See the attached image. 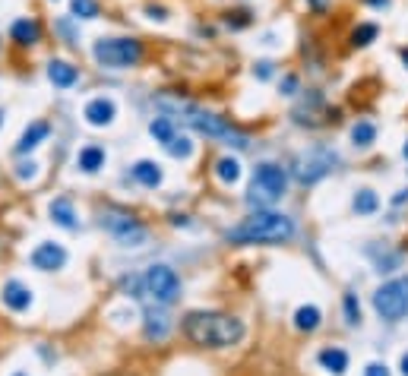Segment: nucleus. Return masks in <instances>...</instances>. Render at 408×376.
Wrapping results in <instances>:
<instances>
[{"label": "nucleus", "instance_id": "1", "mask_svg": "<svg viewBox=\"0 0 408 376\" xmlns=\"http://www.w3.org/2000/svg\"><path fill=\"white\" fill-rule=\"evenodd\" d=\"M184 335L197 348H231L244 338V323L231 313L193 310L184 316Z\"/></svg>", "mask_w": 408, "mask_h": 376}, {"label": "nucleus", "instance_id": "2", "mask_svg": "<svg viewBox=\"0 0 408 376\" xmlns=\"http://www.w3.org/2000/svg\"><path fill=\"white\" fill-rule=\"evenodd\" d=\"M291 234H294V222L288 215H282V212H254L241 224H235L225 237L231 243L247 247V243H282Z\"/></svg>", "mask_w": 408, "mask_h": 376}, {"label": "nucleus", "instance_id": "3", "mask_svg": "<svg viewBox=\"0 0 408 376\" xmlns=\"http://www.w3.org/2000/svg\"><path fill=\"white\" fill-rule=\"evenodd\" d=\"M162 105H165V108H174L178 114H184V121L190 123V127H197L199 133L216 136V140H228V146H237V149H247L250 146L247 136L235 133V130H231V123L225 121V117L212 114V111H203V108H197V105H184V102H178V105L162 102Z\"/></svg>", "mask_w": 408, "mask_h": 376}, {"label": "nucleus", "instance_id": "4", "mask_svg": "<svg viewBox=\"0 0 408 376\" xmlns=\"http://www.w3.org/2000/svg\"><path fill=\"white\" fill-rule=\"evenodd\" d=\"M143 41L140 39H98L92 45V58L105 70H130L140 67L143 60Z\"/></svg>", "mask_w": 408, "mask_h": 376}, {"label": "nucleus", "instance_id": "5", "mask_svg": "<svg viewBox=\"0 0 408 376\" xmlns=\"http://www.w3.org/2000/svg\"><path fill=\"white\" fill-rule=\"evenodd\" d=\"M285 187H288V174L282 171L279 165H272V161H263V165H256V171H254L250 203H256V206L275 203V199H282Z\"/></svg>", "mask_w": 408, "mask_h": 376}, {"label": "nucleus", "instance_id": "6", "mask_svg": "<svg viewBox=\"0 0 408 376\" xmlns=\"http://www.w3.org/2000/svg\"><path fill=\"white\" fill-rule=\"evenodd\" d=\"M374 310L380 313L383 319L395 323L408 313V278H393L383 288H376L374 294Z\"/></svg>", "mask_w": 408, "mask_h": 376}, {"label": "nucleus", "instance_id": "7", "mask_svg": "<svg viewBox=\"0 0 408 376\" xmlns=\"http://www.w3.org/2000/svg\"><path fill=\"white\" fill-rule=\"evenodd\" d=\"M143 288L149 297H155V304H174L180 297V278L171 266H149L143 275Z\"/></svg>", "mask_w": 408, "mask_h": 376}, {"label": "nucleus", "instance_id": "8", "mask_svg": "<svg viewBox=\"0 0 408 376\" xmlns=\"http://www.w3.org/2000/svg\"><path fill=\"white\" fill-rule=\"evenodd\" d=\"M332 165H336V155L317 149V152H307V155L298 159V165H294V177H298V184H317V180H323L326 174L332 171Z\"/></svg>", "mask_w": 408, "mask_h": 376}, {"label": "nucleus", "instance_id": "9", "mask_svg": "<svg viewBox=\"0 0 408 376\" xmlns=\"http://www.w3.org/2000/svg\"><path fill=\"white\" fill-rule=\"evenodd\" d=\"M102 224L124 243V247H140V243L146 241V228H143L133 215H124V212H108V215L102 218Z\"/></svg>", "mask_w": 408, "mask_h": 376}, {"label": "nucleus", "instance_id": "10", "mask_svg": "<svg viewBox=\"0 0 408 376\" xmlns=\"http://www.w3.org/2000/svg\"><path fill=\"white\" fill-rule=\"evenodd\" d=\"M32 266L35 269H41V272H54V269H64V262H67V250L60 247V243H51V241H45V243H39V247L32 250Z\"/></svg>", "mask_w": 408, "mask_h": 376}, {"label": "nucleus", "instance_id": "11", "mask_svg": "<svg viewBox=\"0 0 408 376\" xmlns=\"http://www.w3.org/2000/svg\"><path fill=\"white\" fill-rule=\"evenodd\" d=\"M83 117H86V123H89V127H108V123H114V117H117L114 98L98 95V98H92V102H86Z\"/></svg>", "mask_w": 408, "mask_h": 376}, {"label": "nucleus", "instance_id": "12", "mask_svg": "<svg viewBox=\"0 0 408 376\" xmlns=\"http://www.w3.org/2000/svg\"><path fill=\"white\" fill-rule=\"evenodd\" d=\"M10 39H13L20 48L39 45L41 41V22L32 20V16H22V20H16L13 26H10Z\"/></svg>", "mask_w": 408, "mask_h": 376}, {"label": "nucleus", "instance_id": "13", "mask_svg": "<svg viewBox=\"0 0 408 376\" xmlns=\"http://www.w3.org/2000/svg\"><path fill=\"white\" fill-rule=\"evenodd\" d=\"M0 294H4V304H7L10 310H16V313H22V310L32 307V288L22 285V281H16V278H10Z\"/></svg>", "mask_w": 408, "mask_h": 376}, {"label": "nucleus", "instance_id": "14", "mask_svg": "<svg viewBox=\"0 0 408 376\" xmlns=\"http://www.w3.org/2000/svg\"><path fill=\"white\" fill-rule=\"evenodd\" d=\"M48 79H51L58 89H73V86L79 83V70L70 60H51V64H48Z\"/></svg>", "mask_w": 408, "mask_h": 376}, {"label": "nucleus", "instance_id": "15", "mask_svg": "<svg viewBox=\"0 0 408 376\" xmlns=\"http://www.w3.org/2000/svg\"><path fill=\"white\" fill-rule=\"evenodd\" d=\"M51 136V123H45V121H35V123H29L26 127V133L20 136V142H16V152L20 155H26V152H32V149H39L41 142Z\"/></svg>", "mask_w": 408, "mask_h": 376}, {"label": "nucleus", "instance_id": "16", "mask_svg": "<svg viewBox=\"0 0 408 376\" xmlns=\"http://www.w3.org/2000/svg\"><path fill=\"white\" fill-rule=\"evenodd\" d=\"M77 168H79V171H86V174L102 171V168H105V149L102 146H86V149H79Z\"/></svg>", "mask_w": 408, "mask_h": 376}, {"label": "nucleus", "instance_id": "17", "mask_svg": "<svg viewBox=\"0 0 408 376\" xmlns=\"http://www.w3.org/2000/svg\"><path fill=\"white\" fill-rule=\"evenodd\" d=\"M133 177L140 180L143 187H159L165 174H162V165H155V161H149V159H140L133 165Z\"/></svg>", "mask_w": 408, "mask_h": 376}, {"label": "nucleus", "instance_id": "18", "mask_svg": "<svg viewBox=\"0 0 408 376\" xmlns=\"http://www.w3.org/2000/svg\"><path fill=\"white\" fill-rule=\"evenodd\" d=\"M51 218L67 231H73L79 224L77 222V209H73L70 199H54V203H51Z\"/></svg>", "mask_w": 408, "mask_h": 376}, {"label": "nucleus", "instance_id": "19", "mask_svg": "<svg viewBox=\"0 0 408 376\" xmlns=\"http://www.w3.org/2000/svg\"><path fill=\"white\" fill-rule=\"evenodd\" d=\"M320 363H323L329 373L342 376L345 370H348V354H345L342 348H323V351H320Z\"/></svg>", "mask_w": 408, "mask_h": 376}, {"label": "nucleus", "instance_id": "20", "mask_svg": "<svg viewBox=\"0 0 408 376\" xmlns=\"http://www.w3.org/2000/svg\"><path fill=\"white\" fill-rule=\"evenodd\" d=\"M216 177L222 180V184H237L241 180V161L237 159H231V155H225V159H218L216 161Z\"/></svg>", "mask_w": 408, "mask_h": 376}, {"label": "nucleus", "instance_id": "21", "mask_svg": "<svg viewBox=\"0 0 408 376\" xmlns=\"http://www.w3.org/2000/svg\"><path fill=\"white\" fill-rule=\"evenodd\" d=\"M320 319H323V313H320V307H313V304L298 307V313H294V325H298L301 332H313L320 325Z\"/></svg>", "mask_w": 408, "mask_h": 376}, {"label": "nucleus", "instance_id": "22", "mask_svg": "<svg viewBox=\"0 0 408 376\" xmlns=\"http://www.w3.org/2000/svg\"><path fill=\"white\" fill-rule=\"evenodd\" d=\"M149 133H152V140H159L162 146H168V142L178 136V130H174L171 117H155V121L149 123Z\"/></svg>", "mask_w": 408, "mask_h": 376}, {"label": "nucleus", "instance_id": "23", "mask_svg": "<svg viewBox=\"0 0 408 376\" xmlns=\"http://www.w3.org/2000/svg\"><path fill=\"white\" fill-rule=\"evenodd\" d=\"M380 209V199H376L374 190H357L355 193V212L357 215H374Z\"/></svg>", "mask_w": 408, "mask_h": 376}, {"label": "nucleus", "instance_id": "24", "mask_svg": "<svg viewBox=\"0 0 408 376\" xmlns=\"http://www.w3.org/2000/svg\"><path fill=\"white\" fill-rule=\"evenodd\" d=\"M146 335L149 338H165L168 335V316L165 313H155V310L146 313Z\"/></svg>", "mask_w": 408, "mask_h": 376}, {"label": "nucleus", "instance_id": "25", "mask_svg": "<svg viewBox=\"0 0 408 376\" xmlns=\"http://www.w3.org/2000/svg\"><path fill=\"white\" fill-rule=\"evenodd\" d=\"M351 140H355V146H370L376 140V127L370 121H357L351 127Z\"/></svg>", "mask_w": 408, "mask_h": 376}, {"label": "nucleus", "instance_id": "26", "mask_svg": "<svg viewBox=\"0 0 408 376\" xmlns=\"http://www.w3.org/2000/svg\"><path fill=\"white\" fill-rule=\"evenodd\" d=\"M77 20H98V0H70Z\"/></svg>", "mask_w": 408, "mask_h": 376}, {"label": "nucleus", "instance_id": "27", "mask_svg": "<svg viewBox=\"0 0 408 376\" xmlns=\"http://www.w3.org/2000/svg\"><path fill=\"white\" fill-rule=\"evenodd\" d=\"M376 32H380V29H376L374 22H361V26L351 32V45H355V48H367L370 41L376 39Z\"/></svg>", "mask_w": 408, "mask_h": 376}, {"label": "nucleus", "instance_id": "28", "mask_svg": "<svg viewBox=\"0 0 408 376\" xmlns=\"http://www.w3.org/2000/svg\"><path fill=\"white\" fill-rule=\"evenodd\" d=\"M168 155H174V159H190L193 155V142H190V136H174L171 142H168Z\"/></svg>", "mask_w": 408, "mask_h": 376}, {"label": "nucleus", "instance_id": "29", "mask_svg": "<svg viewBox=\"0 0 408 376\" xmlns=\"http://www.w3.org/2000/svg\"><path fill=\"white\" fill-rule=\"evenodd\" d=\"M345 316H348V325L361 323V304H357L355 294H345Z\"/></svg>", "mask_w": 408, "mask_h": 376}, {"label": "nucleus", "instance_id": "30", "mask_svg": "<svg viewBox=\"0 0 408 376\" xmlns=\"http://www.w3.org/2000/svg\"><path fill=\"white\" fill-rule=\"evenodd\" d=\"M35 174H39V165H35V161H22V165H16V177L20 180H32Z\"/></svg>", "mask_w": 408, "mask_h": 376}, {"label": "nucleus", "instance_id": "31", "mask_svg": "<svg viewBox=\"0 0 408 376\" xmlns=\"http://www.w3.org/2000/svg\"><path fill=\"white\" fill-rule=\"evenodd\" d=\"M228 29H244L250 22V13H244V10H237V13H228Z\"/></svg>", "mask_w": 408, "mask_h": 376}, {"label": "nucleus", "instance_id": "32", "mask_svg": "<svg viewBox=\"0 0 408 376\" xmlns=\"http://www.w3.org/2000/svg\"><path fill=\"white\" fill-rule=\"evenodd\" d=\"M254 73H256V79H269L272 76V64H269V60H260V64L254 67Z\"/></svg>", "mask_w": 408, "mask_h": 376}, {"label": "nucleus", "instance_id": "33", "mask_svg": "<svg viewBox=\"0 0 408 376\" xmlns=\"http://www.w3.org/2000/svg\"><path fill=\"white\" fill-rule=\"evenodd\" d=\"M364 376H389V367H386V363H367Z\"/></svg>", "mask_w": 408, "mask_h": 376}, {"label": "nucleus", "instance_id": "34", "mask_svg": "<svg viewBox=\"0 0 408 376\" xmlns=\"http://www.w3.org/2000/svg\"><path fill=\"white\" fill-rule=\"evenodd\" d=\"M294 89H298V76H285V79H282V95H294Z\"/></svg>", "mask_w": 408, "mask_h": 376}, {"label": "nucleus", "instance_id": "35", "mask_svg": "<svg viewBox=\"0 0 408 376\" xmlns=\"http://www.w3.org/2000/svg\"><path fill=\"white\" fill-rule=\"evenodd\" d=\"M146 13L152 16V20H165V10L162 7H146Z\"/></svg>", "mask_w": 408, "mask_h": 376}, {"label": "nucleus", "instance_id": "36", "mask_svg": "<svg viewBox=\"0 0 408 376\" xmlns=\"http://www.w3.org/2000/svg\"><path fill=\"white\" fill-rule=\"evenodd\" d=\"M307 7L317 10V13H323V10H326V0H307Z\"/></svg>", "mask_w": 408, "mask_h": 376}, {"label": "nucleus", "instance_id": "37", "mask_svg": "<svg viewBox=\"0 0 408 376\" xmlns=\"http://www.w3.org/2000/svg\"><path fill=\"white\" fill-rule=\"evenodd\" d=\"M370 7H376V10H386L389 7V0H367Z\"/></svg>", "mask_w": 408, "mask_h": 376}, {"label": "nucleus", "instance_id": "38", "mask_svg": "<svg viewBox=\"0 0 408 376\" xmlns=\"http://www.w3.org/2000/svg\"><path fill=\"white\" fill-rule=\"evenodd\" d=\"M405 199H408V190H399V193H395V196H393V203L399 206V203H405Z\"/></svg>", "mask_w": 408, "mask_h": 376}, {"label": "nucleus", "instance_id": "39", "mask_svg": "<svg viewBox=\"0 0 408 376\" xmlns=\"http://www.w3.org/2000/svg\"><path fill=\"white\" fill-rule=\"evenodd\" d=\"M402 376H408V351L402 354Z\"/></svg>", "mask_w": 408, "mask_h": 376}, {"label": "nucleus", "instance_id": "40", "mask_svg": "<svg viewBox=\"0 0 408 376\" xmlns=\"http://www.w3.org/2000/svg\"><path fill=\"white\" fill-rule=\"evenodd\" d=\"M402 60H405V64H408V48H405V51H402Z\"/></svg>", "mask_w": 408, "mask_h": 376}, {"label": "nucleus", "instance_id": "41", "mask_svg": "<svg viewBox=\"0 0 408 376\" xmlns=\"http://www.w3.org/2000/svg\"><path fill=\"white\" fill-rule=\"evenodd\" d=\"M402 152H405V159H408V142H405V149H402Z\"/></svg>", "mask_w": 408, "mask_h": 376}, {"label": "nucleus", "instance_id": "42", "mask_svg": "<svg viewBox=\"0 0 408 376\" xmlns=\"http://www.w3.org/2000/svg\"><path fill=\"white\" fill-rule=\"evenodd\" d=\"M0 123H4V114H0Z\"/></svg>", "mask_w": 408, "mask_h": 376}, {"label": "nucleus", "instance_id": "43", "mask_svg": "<svg viewBox=\"0 0 408 376\" xmlns=\"http://www.w3.org/2000/svg\"><path fill=\"white\" fill-rule=\"evenodd\" d=\"M16 376H26V373H16Z\"/></svg>", "mask_w": 408, "mask_h": 376}]
</instances>
